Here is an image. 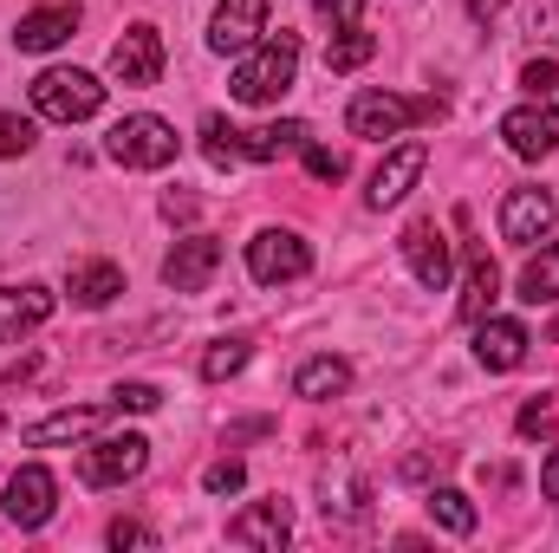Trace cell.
<instances>
[{
	"label": "cell",
	"mask_w": 559,
	"mask_h": 553,
	"mask_svg": "<svg viewBox=\"0 0 559 553\" xmlns=\"http://www.w3.org/2000/svg\"><path fill=\"white\" fill-rule=\"evenodd\" d=\"M442 118V98H397V92H358L352 111H345V131L365 143L404 138L411 125H436Z\"/></svg>",
	"instance_id": "6da1fadb"
},
{
	"label": "cell",
	"mask_w": 559,
	"mask_h": 553,
	"mask_svg": "<svg viewBox=\"0 0 559 553\" xmlns=\"http://www.w3.org/2000/svg\"><path fill=\"white\" fill-rule=\"evenodd\" d=\"M293 72H299V39L293 33H274V39H261V46H248V59L235 66V98L241 105H274L280 92L293 85Z\"/></svg>",
	"instance_id": "7a4b0ae2"
},
{
	"label": "cell",
	"mask_w": 559,
	"mask_h": 553,
	"mask_svg": "<svg viewBox=\"0 0 559 553\" xmlns=\"http://www.w3.org/2000/svg\"><path fill=\"white\" fill-rule=\"evenodd\" d=\"M98 105H105V85L79 66H52L33 79V111L52 125H85V118H98Z\"/></svg>",
	"instance_id": "3957f363"
},
{
	"label": "cell",
	"mask_w": 559,
	"mask_h": 553,
	"mask_svg": "<svg viewBox=\"0 0 559 553\" xmlns=\"http://www.w3.org/2000/svg\"><path fill=\"white\" fill-rule=\"evenodd\" d=\"M143 462H150V443H143L138 430L98 436V443L79 456V482H85V489H118V482H138Z\"/></svg>",
	"instance_id": "277c9868"
},
{
	"label": "cell",
	"mask_w": 559,
	"mask_h": 553,
	"mask_svg": "<svg viewBox=\"0 0 559 553\" xmlns=\"http://www.w3.org/2000/svg\"><path fill=\"white\" fill-rule=\"evenodd\" d=\"M105 150H111L124 169H163V163H176V131H169L163 118L138 111V118H118V125H111Z\"/></svg>",
	"instance_id": "5b68a950"
},
{
	"label": "cell",
	"mask_w": 559,
	"mask_h": 553,
	"mask_svg": "<svg viewBox=\"0 0 559 553\" xmlns=\"http://www.w3.org/2000/svg\"><path fill=\"white\" fill-rule=\"evenodd\" d=\"M306 268H312V248H306L299 235H286V228H267V235H254V242H248V274L261 280V286L299 280Z\"/></svg>",
	"instance_id": "8992f818"
},
{
	"label": "cell",
	"mask_w": 559,
	"mask_h": 553,
	"mask_svg": "<svg viewBox=\"0 0 559 553\" xmlns=\"http://www.w3.org/2000/svg\"><path fill=\"white\" fill-rule=\"evenodd\" d=\"M404 261H411L417 286H429V293H442V286H449V274H455V248H449V235H442L429 215L404 228Z\"/></svg>",
	"instance_id": "52a82bcc"
},
{
	"label": "cell",
	"mask_w": 559,
	"mask_h": 553,
	"mask_svg": "<svg viewBox=\"0 0 559 553\" xmlns=\"http://www.w3.org/2000/svg\"><path fill=\"white\" fill-rule=\"evenodd\" d=\"M52 508H59V482H52V469L26 462V469L7 482V521H13V528H46Z\"/></svg>",
	"instance_id": "ba28073f"
},
{
	"label": "cell",
	"mask_w": 559,
	"mask_h": 553,
	"mask_svg": "<svg viewBox=\"0 0 559 553\" xmlns=\"http://www.w3.org/2000/svg\"><path fill=\"white\" fill-rule=\"evenodd\" d=\"M111 79L118 85H156L163 79V33L156 26H124V39L111 46Z\"/></svg>",
	"instance_id": "9c48e42d"
},
{
	"label": "cell",
	"mask_w": 559,
	"mask_h": 553,
	"mask_svg": "<svg viewBox=\"0 0 559 553\" xmlns=\"http://www.w3.org/2000/svg\"><path fill=\"white\" fill-rule=\"evenodd\" d=\"M423 169H429V143H397V150L378 163V176H371L365 202H371V209H397V202L411 196V183H417Z\"/></svg>",
	"instance_id": "30bf717a"
},
{
	"label": "cell",
	"mask_w": 559,
	"mask_h": 553,
	"mask_svg": "<svg viewBox=\"0 0 559 553\" xmlns=\"http://www.w3.org/2000/svg\"><path fill=\"white\" fill-rule=\"evenodd\" d=\"M554 196L547 189H508V202H501V242H514V248H534L547 228H554Z\"/></svg>",
	"instance_id": "8fae6325"
},
{
	"label": "cell",
	"mask_w": 559,
	"mask_h": 553,
	"mask_svg": "<svg viewBox=\"0 0 559 553\" xmlns=\"http://www.w3.org/2000/svg\"><path fill=\"white\" fill-rule=\"evenodd\" d=\"M261 33H267V0H222L215 26H209V46L215 52H248V46H261Z\"/></svg>",
	"instance_id": "7c38bea8"
},
{
	"label": "cell",
	"mask_w": 559,
	"mask_h": 553,
	"mask_svg": "<svg viewBox=\"0 0 559 553\" xmlns=\"http://www.w3.org/2000/svg\"><path fill=\"white\" fill-rule=\"evenodd\" d=\"M215 268H222V242H215V235H189V242L169 248L163 280H169L176 293H202V286L215 280Z\"/></svg>",
	"instance_id": "4fadbf2b"
},
{
	"label": "cell",
	"mask_w": 559,
	"mask_h": 553,
	"mask_svg": "<svg viewBox=\"0 0 559 553\" xmlns=\"http://www.w3.org/2000/svg\"><path fill=\"white\" fill-rule=\"evenodd\" d=\"M501 138H508L514 156H527V163L559 150V105H521V111H508L501 118Z\"/></svg>",
	"instance_id": "5bb4252c"
},
{
	"label": "cell",
	"mask_w": 559,
	"mask_h": 553,
	"mask_svg": "<svg viewBox=\"0 0 559 553\" xmlns=\"http://www.w3.org/2000/svg\"><path fill=\"white\" fill-rule=\"evenodd\" d=\"M527 326H514V319H475V365H488V372H514L521 358H527Z\"/></svg>",
	"instance_id": "9a60e30c"
},
{
	"label": "cell",
	"mask_w": 559,
	"mask_h": 553,
	"mask_svg": "<svg viewBox=\"0 0 559 553\" xmlns=\"http://www.w3.org/2000/svg\"><path fill=\"white\" fill-rule=\"evenodd\" d=\"M286 534H293V515H286V502H254V508H241L235 521H228V541L235 548H286Z\"/></svg>",
	"instance_id": "2e32d148"
},
{
	"label": "cell",
	"mask_w": 559,
	"mask_h": 553,
	"mask_svg": "<svg viewBox=\"0 0 559 553\" xmlns=\"http://www.w3.org/2000/svg\"><path fill=\"white\" fill-rule=\"evenodd\" d=\"M52 319V293L46 286H0V339H20L33 326Z\"/></svg>",
	"instance_id": "e0dca14e"
},
{
	"label": "cell",
	"mask_w": 559,
	"mask_h": 553,
	"mask_svg": "<svg viewBox=\"0 0 559 553\" xmlns=\"http://www.w3.org/2000/svg\"><path fill=\"white\" fill-rule=\"evenodd\" d=\"M72 26H79V7H39V13H26L20 20V52H52L59 39H72Z\"/></svg>",
	"instance_id": "ac0fdd59"
},
{
	"label": "cell",
	"mask_w": 559,
	"mask_h": 553,
	"mask_svg": "<svg viewBox=\"0 0 559 553\" xmlns=\"http://www.w3.org/2000/svg\"><path fill=\"white\" fill-rule=\"evenodd\" d=\"M98 404H79V411H52V416H39L33 430H26V443L33 449H46V443H72V436H85V430H98Z\"/></svg>",
	"instance_id": "d6986e66"
},
{
	"label": "cell",
	"mask_w": 559,
	"mask_h": 553,
	"mask_svg": "<svg viewBox=\"0 0 559 553\" xmlns=\"http://www.w3.org/2000/svg\"><path fill=\"white\" fill-rule=\"evenodd\" d=\"M495 299H501V268H495L488 255H475V261H468V293H462V319H468V326L488 319Z\"/></svg>",
	"instance_id": "ffe728a7"
},
{
	"label": "cell",
	"mask_w": 559,
	"mask_h": 553,
	"mask_svg": "<svg viewBox=\"0 0 559 553\" xmlns=\"http://www.w3.org/2000/svg\"><path fill=\"white\" fill-rule=\"evenodd\" d=\"M345 385H352V365H345V358H312V365H299V378H293V391L312 398V404L338 398Z\"/></svg>",
	"instance_id": "44dd1931"
},
{
	"label": "cell",
	"mask_w": 559,
	"mask_h": 553,
	"mask_svg": "<svg viewBox=\"0 0 559 553\" xmlns=\"http://www.w3.org/2000/svg\"><path fill=\"white\" fill-rule=\"evenodd\" d=\"M299 143H306V125L286 118V125H267V131H241V156H248V163H274V156L299 150Z\"/></svg>",
	"instance_id": "7402d4cb"
},
{
	"label": "cell",
	"mask_w": 559,
	"mask_h": 553,
	"mask_svg": "<svg viewBox=\"0 0 559 553\" xmlns=\"http://www.w3.org/2000/svg\"><path fill=\"white\" fill-rule=\"evenodd\" d=\"M124 293V274L111 261H92V268H72V299L79 306H111Z\"/></svg>",
	"instance_id": "603a6c76"
},
{
	"label": "cell",
	"mask_w": 559,
	"mask_h": 553,
	"mask_svg": "<svg viewBox=\"0 0 559 553\" xmlns=\"http://www.w3.org/2000/svg\"><path fill=\"white\" fill-rule=\"evenodd\" d=\"M521 299H527V306H547V299H559V242H547V248L521 268Z\"/></svg>",
	"instance_id": "cb8c5ba5"
},
{
	"label": "cell",
	"mask_w": 559,
	"mask_h": 553,
	"mask_svg": "<svg viewBox=\"0 0 559 553\" xmlns=\"http://www.w3.org/2000/svg\"><path fill=\"white\" fill-rule=\"evenodd\" d=\"M371 52H378V33H365V26H338V39L325 46V72H358Z\"/></svg>",
	"instance_id": "d4e9b609"
},
{
	"label": "cell",
	"mask_w": 559,
	"mask_h": 553,
	"mask_svg": "<svg viewBox=\"0 0 559 553\" xmlns=\"http://www.w3.org/2000/svg\"><path fill=\"white\" fill-rule=\"evenodd\" d=\"M429 521H442L449 534H475V502L462 489H429Z\"/></svg>",
	"instance_id": "484cf974"
},
{
	"label": "cell",
	"mask_w": 559,
	"mask_h": 553,
	"mask_svg": "<svg viewBox=\"0 0 559 553\" xmlns=\"http://www.w3.org/2000/svg\"><path fill=\"white\" fill-rule=\"evenodd\" d=\"M202 156H209L215 169H235V163H248V156H241V131H235L228 118H202Z\"/></svg>",
	"instance_id": "4316f807"
},
{
	"label": "cell",
	"mask_w": 559,
	"mask_h": 553,
	"mask_svg": "<svg viewBox=\"0 0 559 553\" xmlns=\"http://www.w3.org/2000/svg\"><path fill=\"white\" fill-rule=\"evenodd\" d=\"M319 508H325V515H338V521H365V515H371V489H365L358 475H345V489H338V495L325 489V502H319Z\"/></svg>",
	"instance_id": "83f0119b"
},
{
	"label": "cell",
	"mask_w": 559,
	"mask_h": 553,
	"mask_svg": "<svg viewBox=\"0 0 559 553\" xmlns=\"http://www.w3.org/2000/svg\"><path fill=\"white\" fill-rule=\"evenodd\" d=\"M241 365H248V345H241V339H222V345H209V352H202V378H209V385L235 378Z\"/></svg>",
	"instance_id": "f1b7e54d"
},
{
	"label": "cell",
	"mask_w": 559,
	"mask_h": 553,
	"mask_svg": "<svg viewBox=\"0 0 559 553\" xmlns=\"http://www.w3.org/2000/svg\"><path fill=\"white\" fill-rule=\"evenodd\" d=\"M33 118H20V111H0V156H26L33 150Z\"/></svg>",
	"instance_id": "f546056e"
},
{
	"label": "cell",
	"mask_w": 559,
	"mask_h": 553,
	"mask_svg": "<svg viewBox=\"0 0 559 553\" xmlns=\"http://www.w3.org/2000/svg\"><path fill=\"white\" fill-rule=\"evenodd\" d=\"M241 482H248V469H241L235 456H222V462H209V469H202V489H209V495H235Z\"/></svg>",
	"instance_id": "4dcf8cb0"
},
{
	"label": "cell",
	"mask_w": 559,
	"mask_h": 553,
	"mask_svg": "<svg viewBox=\"0 0 559 553\" xmlns=\"http://www.w3.org/2000/svg\"><path fill=\"white\" fill-rule=\"evenodd\" d=\"M156 404H163V391H156V385H118V391H111V411H156Z\"/></svg>",
	"instance_id": "1f68e13d"
},
{
	"label": "cell",
	"mask_w": 559,
	"mask_h": 553,
	"mask_svg": "<svg viewBox=\"0 0 559 553\" xmlns=\"http://www.w3.org/2000/svg\"><path fill=\"white\" fill-rule=\"evenodd\" d=\"M521 85H527L534 98H554V85H559V66H554V59H534V66L521 72Z\"/></svg>",
	"instance_id": "d6a6232c"
},
{
	"label": "cell",
	"mask_w": 559,
	"mask_h": 553,
	"mask_svg": "<svg viewBox=\"0 0 559 553\" xmlns=\"http://www.w3.org/2000/svg\"><path fill=\"white\" fill-rule=\"evenodd\" d=\"M306 169H312L319 183H338V176H345V156H332V150H319V143H312V150H306Z\"/></svg>",
	"instance_id": "836d02e7"
},
{
	"label": "cell",
	"mask_w": 559,
	"mask_h": 553,
	"mask_svg": "<svg viewBox=\"0 0 559 553\" xmlns=\"http://www.w3.org/2000/svg\"><path fill=\"white\" fill-rule=\"evenodd\" d=\"M156 534L143 528V521H111V548H150Z\"/></svg>",
	"instance_id": "e575fe53"
},
{
	"label": "cell",
	"mask_w": 559,
	"mask_h": 553,
	"mask_svg": "<svg viewBox=\"0 0 559 553\" xmlns=\"http://www.w3.org/2000/svg\"><path fill=\"white\" fill-rule=\"evenodd\" d=\"M547 430H554V404L540 398V404H527V411H521V436H547Z\"/></svg>",
	"instance_id": "d590c367"
},
{
	"label": "cell",
	"mask_w": 559,
	"mask_h": 553,
	"mask_svg": "<svg viewBox=\"0 0 559 553\" xmlns=\"http://www.w3.org/2000/svg\"><path fill=\"white\" fill-rule=\"evenodd\" d=\"M319 13H325L332 26H358V13H365V0H319Z\"/></svg>",
	"instance_id": "8d00e7d4"
},
{
	"label": "cell",
	"mask_w": 559,
	"mask_h": 553,
	"mask_svg": "<svg viewBox=\"0 0 559 553\" xmlns=\"http://www.w3.org/2000/svg\"><path fill=\"white\" fill-rule=\"evenodd\" d=\"M540 502H559V449L547 456V469H540Z\"/></svg>",
	"instance_id": "74e56055"
},
{
	"label": "cell",
	"mask_w": 559,
	"mask_h": 553,
	"mask_svg": "<svg viewBox=\"0 0 559 553\" xmlns=\"http://www.w3.org/2000/svg\"><path fill=\"white\" fill-rule=\"evenodd\" d=\"M163 215H169V222H176V215H195V196H176V189H169V196H163Z\"/></svg>",
	"instance_id": "f35d334b"
},
{
	"label": "cell",
	"mask_w": 559,
	"mask_h": 553,
	"mask_svg": "<svg viewBox=\"0 0 559 553\" xmlns=\"http://www.w3.org/2000/svg\"><path fill=\"white\" fill-rule=\"evenodd\" d=\"M501 7H508V0H468V13H475V20H481V26H488V20H495V13H501Z\"/></svg>",
	"instance_id": "ab89813d"
},
{
	"label": "cell",
	"mask_w": 559,
	"mask_h": 553,
	"mask_svg": "<svg viewBox=\"0 0 559 553\" xmlns=\"http://www.w3.org/2000/svg\"><path fill=\"white\" fill-rule=\"evenodd\" d=\"M554 345H559V319H554Z\"/></svg>",
	"instance_id": "60d3db41"
}]
</instances>
